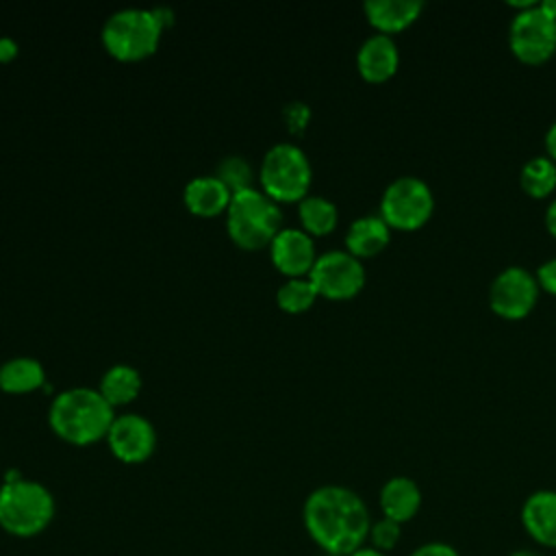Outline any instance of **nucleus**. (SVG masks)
Listing matches in <instances>:
<instances>
[{"label":"nucleus","mask_w":556,"mask_h":556,"mask_svg":"<svg viewBox=\"0 0 556 556\" xmlns=\"http://www.w3.org/2000/svg\"><path fill=\"white\" fill-rule=\"evenodd\" d=\"M371 521L365 500L341 484H321L302 504L304 530L326 556H350L367 545Z\"/></svg>","instance_id":"f257e3e1"},{"label":"nucleus","mask_w":556,"mask_h":556,"mask_svg":"<svg viewBox=\"0 0 556 556\" xmlns=\"http://www.w3.org/2000/svg\"><path fill=\"white\" fill-rule=\"evenodd\" d=\"M115 419V408L96 387H70L56 393L48 406L50 430L70 445L104 441Z\"/></svg>","instance_id":"f03ea898"},{"label":"nucleus","mask_w":556,"mask_h":556,"mask_svg":"<svg viewBox=\"0 0 556 556\" xmlns=\"http://www.w3.org/2000/svg\"><path fill=\"white\" fill-rule=\"evenodd\" d=\"M56 515L52 491L33 478L11 469L0 480V530L13 539L43 534Z\"/></svg>","instance_id":"7ed1b4c3"},{"label":"nucleus","mask_w":556,"mask_h":556,"mask_svg":"<svg viewBox=\"0 0 556 556\" xmlns=\"http://www.w3.org/2000/svg\"><path fill=\"white\" fill-rule=\"evenodd\" d=\"M226 232L241 250L269 248L274 237L285 228L282 208L258 187L232 193L226 208Z\"/></svg>","instance_id":"20e7f679"},{"label":"nucleus","mask_w":556,"mask_h":556,"mask_svg":"<svg viewBox=\"0 0 556 556\" xmlns=\"http://www.w3.org/2000/svg\"><path fill=\"white\" fill-rule=\"evenodd\" d=\"M163 28L152 9L126 7L113 11L100 30L102 48L109 56L122 63H135L152 56L161 46Z\"/></svg>","instance_id":"39448f33"},{"label":"nucleus","mask_w":556,"mask_h":556,"mask_svg":"<svg viewBox=\"0 0 556 556\" xmlns=\"http://www.w3.org/2000/svg\"><path fill=\"white\" fill-rule=\"evenodd\" d=\"M313 167L306 152L291 141L274 143L258 165V189L274 202H300L308 195Z\"/></svg>","instance_id":"423d86ee"},{"label":"nucleus","mask_w":556,"mask_h":556,"mask_svg":"<svg viewBox=\"0 0 556 556\" xmlns=\"http://www.w3.org/2000/svg\"><path fill=\"white\" fill-rule=\"evenodd\" d=\"M434 211V195L430 187L415 176H400L382 193L380 217L391 230H419Z\"/></svg>","instance_id":"0eeeda50"},{"label":"nucleus","mask_w":556,"mask_h":556,"mask_svg":"<svg viewBox=\"0 0 556 556\" xmlns=\"http://www.w3.org/2000/svg\"><path fill=\"white\" fill-rule=\"evenodd\" d=\"M510 52L526 65H541L556 52V20L539 4L513 17L508 30Z\"/></svg>","instance_id":"6e6552de"},{"label":"nucleus","mask_w":556,"mask_h":556,"mask_svg":"<svg viewBox=\"0 0 556 556\" xmlns=\"http://www.w3.org/2000/svg\"><path fill=\"white\" fill-rule=\"evenodd\" d=\"M311 282L326 300H352L365 287V267L348 250H330L317 256L311 274Z\"/></svg>","instance_id":"1a4fd4ad"},{"label":"nucleus","mask_w":556,"mask_h":556,"mask_svg":"<svg viewBox=\"0 0 556 556\" xmlns=\"http://www.w3.org/2000/svg\"><path fill=\"white\" fill-rule=\"evenodd\" d=\"M539 300V282L523 267H506L500 271L489 289L491 311L508 321L523 319L532 313Z\"/></svg>","instance_id":"9d476101"},{"label":"nucleus","mask_w":556,"mask_h":556,"mask_svg":"<svg viewBox=\"0 0 556 556\" xmlns=\"http://www.w3.org/2000/svg\"><path fill=\"white\" fill-rule=\"evenodd\" d=\"M104 441L119 463L141 465L156 450V430L152 421L139 413H119L115 415Z\"/></svg>","instance_id":"9b49d317"},{"label":"nucleus","mask_w":556,"mask_h":556,"mask_svg":"<svg viewBox=\"0 0 556 556\" xmlns=\"http://www.w3.org/2000/svg\"><path fill=\"white\" fill-rule=\"evenodd\" d=\"M313 237L302 228L285 226L269 243V258L274 267L287 278H304L317 261Z\"/></svg>","instance_id":"f8f14e48"},{"label":"nucleus","mask_w":556,"mask_h":556,"mask_svg":"<svg viewBox=\"0 0 556 556\" xmlns=\"http://www.w3.org/2000/svg\"><path fill=\"white\" fill-rule=\"evenodd\" d=\"M521 526L536 545L556 549V491L530 493L521 504Z\"/></svg>","instance_id":"ddd939ff"},{"label":"nucleus","mask_w":556,"mask_h":556,"mask_svg":"<svg viewBox=\"0 0 556 556\" xmlns=\"http://www.w3.org/2000/svg\"><path fill=\"white\" fill-rule=\"evenodd\" d=\"M400 65V52L395 41L389 35L367 37L356 52V70L367 83L389 80Z\"/></svg>","instance_id":"4468645a"},{"label":"nucleus","mask_w":556,"mask_h":556,"mask_svg":"<svg viewBox=\"0 0 556 556\" xmlns=\"http://www.w3.org/2000/svg\"><path fill=\"white\" fill-rule=\"evenodd\" d=\"M232 191L213 174V176H195L182 189V202L189 213L198 217H217L226 213L230 204Z\"/></svg>","instance_id":"2eb2a0df"},{"label":"nucleus","mask_w":556,"mask_h":556,"mask_svg":"<svg viewBox=\"0 0 556 556\" xmlns=\"http://www.w3.org/2000/svg\"><path fill=\"white\" fill-rule=\"evenodd\" d=\"M382 517L397 521L400 526L410 521L421 508V489L413 478L393 476L389 478L378 495Z\"/></svg>","instance_id":"dca6fc26"},{"label":"nucleus","mask_w":556,"mask_h":556,"mask_svg":"<svg viewBox=\"0 0 556 556\" xmlns=\"http://www.w3.org/2000/svg\"><path fill=\"white\" fill-rule=\"evenodd\" d=\"M367 22L380 35H393L406 30L424 11V2L415 0H367L363 4Z\"/></svg>","instance_id":"f3484780"},{"label":"nucleus","mask_w":556,"mask_h":556,"mask_svg":"<svg viewBox=\"0 0 556 556\" xmlns=\"http://www.w3.org/2000/svg\"><path fill=\"white\" fill-rule=\"evenodd\" d=\"M391 241V228L380 215H365L350 224L345 232V250L361 258H371L380 254Z\"/></svg>","instance_id":"a211bd4d"},{"label":"nucleus","mask_w":556,"mask_h":556,"mask_svg":"<svg viewBox=\"0 0 556 556\" xmlns=\"http://www.w3.org/2000/svg\"><path fill=\"white\" fill-rule=\"evenodd\" d=\"M46 387V369L33 356H13L0 365V391L26 395Z\"/></svg>","instance_id":"6ab92c4d"},{"label":"nucleus","mask_w":556,"mask_h":556,"mask_svg":"<svg viewBox=\"0 0 556 556\" xmlns=\"http://www.w3.org/2000/svg\"><path fill=\"white\" fill-rule=\"evenodd\" d=\"M141 387H143V380L139 369H135L128 363H117L102 374L96 389L113 408H119L135 402L141 393Z\"/></svg>","instance_id":"aec40b11"},{"label":"nucleus","mask_w":556,"mask_h":556,"mask_svg":"<svg viewBox=\"0 0 556 556\" xmlns=\"http://www.w3.org/2000/svg\"><path fill=\"white\" fill-rule=\"evenodd\" d=\"M298 219L306 235L324 237L337 228L339 211L337 204L324 195H306L298 202Z\"/></svg>","instance_id":"412c9836"},{"label":"nucleus","mask_w":556,"mask_h":556,"mask_svg":"<svg viewBox=\"0 0 556 556\" xmlns=\"http://www.w3.org/2000/svg\"><path fill=\"white\" fill-rule=\"evenodd\" d=\"M521 189L530 198H547L556 189V163L547 156H534L530 159L519 174Z\"/></svg>","instance_id":"4be33fe9"},{"label":"nucleus","mask_w":556,"mask_h":556,"mask_svg":"<svg viewBox=\"0 0 556 556\" xmlns=\"http://www.w3.org/2000/svg\"><path fill=\"white\" fill-rule=\"evenodd\" d=\"M319 298L315 285L311 282L308 276L304 278H287L278 291H276V304L280 311L298 315V313H306L315 300Z\"/></svg>","instance_id":"5701e85b"},{"label":"nucleus","mask_w":556,"mask_h":556,"mask_svg":"<svg viewBox=\"0 0 556 556\" xmlns=\"http://www.w3.org/2000/svg\"><path fill=\"white\" fill-rule=\"evenodd\" d=\"M215 176L232 193H237L241 189H248V187H254V169H252V165L243 156H237V154H230V156L222 159L219 165H217Z\"/></svg>","instance_id":"b1692460"},{"label":"nucleus","mask_w":556,"mask_h":556,"mask_svg":"<svg viewBox=\"0 0 556 556\" xmlns=\"http://www.w3.org/2000/svg\"><path fill=\"white\" fill-rule=\"evenodd\" d=\"M402 539V526L393 519H387V517H380L376 521H371V528H369V536H367V545L376 547L378 552H384L389 554L391 549H395V545L400 543Z\"/></svg>","instance_id":"393cba45"},{"label":"nucleus","mask_w":556,"mask_h":556,"mask_svg":"<svg viewBox=\"0 0 556 556\" xmlns=\"http://www.w3.org/2000/svg\"><path fill=\"white\" fill-rule=\"evenodd\" d=\"M308 115H311V111H308V106L302 104V102H291V104H287V109H285L287 126H289V130H291L293 135H298V132H302V130L306 128Z\"/></svg>","instance_id":"a878e982"},{"label":"nucleus","mask_w":556,"mask_h":556,"mask_svg":"<svg viewBox=\"0 0 556 556\" xmlns=\"http://www.w3.org/2000/svg\"><path fill=\"white\" fill-rule=\"evenodd\" d=\"M536 282L539 289L556 295V258L545 261L539 269H536Z\"/></svg>","instance_id":"bb28decb"},{"label":"nucleus","mask_w":556,"mask_h":556,"mask_svg":"<svg viewBox=\"0 0 556 556\" xmlns=\"http://www.w3.org/2000/svg\"><path fill=\"white\" fill-rule=\"evenodd\" d=\"M408 556H460V554L450 543L430 541V543H424L417 549H413Z\"/></svg>","instance_id":"cd10ccee"},{"label":"nucleus","mask_w":556,"mask_h":556,"mask_svg":"<svg viewBox=\"0 0 556 556\" xmlns=\"http://www.w3.org/2000/svg\"><path fill=\"white\" fill-rule=\"evenodd\" d=\"M17 54H20L17 41L9 35H2L0 37V63H11V61H15Z\"/></svg>","instance_id":"c85d7f7f"},{"label":"nucleus","mask_w":556,"mask_h":556,"mask_svg":"<svg viewBox=\"0 0 556 556\" xmlns=\"http://www.w3.org/2000/svg\"><path fill=\"white\" fill-rule=\"evenodd\" d=\"M152 13H154V17H156V22H159V26L163 28V33L174 24V11L169 9V7H152Z\"/></svg>","instance_id":"c756f323"},{"label":"nucleus","mask_w":556,"mask_h":556,"mask_svg":"<svg viewBox=\"0 0 556 556\" xmlns=\"http://www.w3.org/2000/svg\"><path fill=\"white\" fill-rule=\"evenodd\" d=\"M545 150H547V159L556 163V122L545 132Z\"/></svg>","instance_id":"7c9ffc66"},{"label":"nucleus","mask_w":556,"mask_h":556,"mask_svg":"<svg viewBox=\"0 0 556 556\" xmlns=\"http://www.w3.org/2000/svg\"><path fill=\"white\" fill-rule=\"evenodd\" d=\"M545 226H547L549 235L556 239V200L547 206V213H545Z\"/></svg>","instance_id":"2f4dec72"},{"label":"nucleus","mask_w":556,"mask_h":556,"mask_svg":"<svg viewBox=\"0 0 556 556\" xmlns=\"http://www.w3.org/2000/svg\"><path fill=\"white\" fill-rule=\"evenodd\" d=\"M350 556H389V554L378 552V549H376V547H371V545H363V547H358L356 552H352Z\"/></svg>","instance_id":"473e14b6"},{"label":"nucleus","mask_w":556,"mask_h":556,"mask_svg":"<svg viewBox=\"0 0 556 556\" xmlns=\"http://www.w3.org/2000/svg\"><path fill=\"white\" fill-rule=\"evenodd\" d=\"M552 20H556V0H545V2H541L539 4Z\"/></svg>","instance_id":"72a5a7b5"},{"label":"nucleus","mask_w":556,"mask_h":556,"mask_svg":"<svg viewBox=\"0 0 556 556\" xmlns=\"http://www.w3.org/2000/svg\"><path fill=\"white\" fill-rule=\"evenodd\" d=\"M508 556H543V554L536 552V549H515Z\"/></svg>","instance_id":"f704fd0d"}]
</instances>
